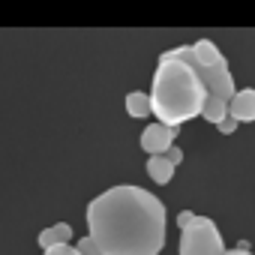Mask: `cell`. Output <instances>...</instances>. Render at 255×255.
Wrapping results in <instances>:
<instances>
[{
    "mask_svg": "<svg viewBox=\"0 0 255 255\" xmlns=\"http://www.w3.org/2000/svg\"><path fill=\"white\" fill-rule=\"evenodd\" d=\"M123 105H126V114L135 117V120H144V117L153 114V108H150V93H144V90H129V93L123 96Z\"/></svg>",
    "mask_w": 255,
    "mask_h": 255,
    "instance_id": "obj_7",
    "label": "cell"
},
{
    "mask_svg": "<svg viewBox=\"0 0 255 255\" xmlns=\"http://www.w3.org/2000/svg\"><path fill=\"white\" fill-rule=\"evenodd\" d=\"M201 117L216 126L222 117H228V102L219 99V96H207V99H204V108H201Z\"/></svg>",
    "mask_w": 255,
    "mask_h": 255,
    "instance_id": "obj_11",
    "label": "cell"
},
{
    "mask_svg": "<svg viewBox=\"0 0 255 255\" xmlns=\"http://www.w3.org/2000/svg\"><path fill=\"white\" fill-rule=\"evenodd\" d=\"M75 249H78L81 255H105V252L99 249V243H96V240H93L90 234H87V237H81V240L75 243Z\"/></svg>",
    "mask_w": 255,
    "mask_h": 255,
    "instance_id": "obj_12",
    "label": "cell"
},
{
    "mask_svg": "<svg viewBox=\"0 0 255 255\" xmlns=\"http://www.w3.org/2000/svg\"><path fill=\"white\" fill-rule=\"evenodd\" d=\"M177 126H168V123H150V126H144L141 129V138H138V144H141V150L144 153H165L171 144H174V138H177Z\"/></svg>",
    "mask_w": 255,
    "mask_h": 255,
    "instance_id": "obj_5",
    "label": "cell"
},
{
    "mask_svg": "<svg viewBox=\"0 0 255 255\" xmlns=\"http://www.w3.org/2000/svg\"><path fill=\"white\" fill-rule=\"evenodd\" d=\"M180 255H222L225 252V240H222V231L219 225L210 219V216H198L180 228Z\"/></svg>",
    "mask_w": 255,
    "mask_h": 255,
    "instance_id": "obj_3",
    "label": "cell"
},
{
    "mask_svg": "<svg viewBox=\"0 0 255 255\" xmlns=\"http://www.w3.org/2000/svg\"><path fill=\"white\" fill-rule=\"evenodd\" d=\"M36 240H39L42 249H48V246H54V243H69V240H72V225H69V222H54V225L42 228Z\"/></svg>",
    "mask_w": 255,
    "mask_h": 255,
    "instance_id": "obj_9",
    "label": "cell"
},
{
    "mask_svg": "<svg viewBox=\"0 0 255 255\" xmlns=\"http://www.w3.org/2000/svg\"><path fill=\"white\" fill-rule=\"evenodd\" d=\"M198 75H201V81H204V87H207V96H219V99H231L234 96V90H237V84H234V75H231V69H228V60H219V63H213V66H201L198 63Z\"/></svg>",
    "mask_w": 255,
    "mask_h": 255,
    "instance_id": "obj_4",
    "label": "cell"
},
{
    "mask_svg": "<svg viewBox=\"0 0 255 255\" xmlns=\"http://www.w3.org/2000/svg\"><path fill=\"white\" fill-rule=\"evenodd\" d=\"M207 87L198 75V60L189 45H177L159 54L150 81V108L159 123L180 126L201 114Z\"/></svg>",
    "mask_w": 255,
    "mask_h": 255,
    "instance_id": "obj_2",
    "label": "cell"
},
{
    "mask_svg": "<svg viewBox=\"0 0 255 255\" xmlns=\"http://www.w3.org/2000/svg\"><path fill=\"white\" fill-rule=\"evenodd\" d=\"M165 159H168V162H174V165H180V162H183V150H180L177 144H171V147L165 150Z\"/></svg>",
    "mask_w": 255,
    "mask_h": 255,
    "instance_id": "obj_15",
    "label": "cell"
},
{
    "mask_svg": "<svg viewBox=\"0 0 255 255\" xmlns=\"http://www.w3.org/2000/svg\"><path fill=\"white\" fill-rule=\"evenodd\" d=\"M144 168H147V174H150V180H153V183L165 186V183L174 177V168H177V165H174V162H168V159H165V153H153V156H147V165H144Z\"/></svg>",
    "mask_w": 255,
    "mask_h": 255,
    "instance_id": "obj_8",
    "label": "cell"
},
{
    "mask_svg": "<svg viewBox=\"0 0 255 255\" xmlns=\"http://www.w3.org/2000/svg\"><path fill=\"white\" fill-rule=\"evenodd\" d=\"M189 48H192V54H195V60H198L201 66H213V63L225 60L222 51L216 48V42H210V39H198V42H192Z\"/></svg>",
    "mask_w": 255,
    "mask_h": 255,
    "instance_id": "obj_10",
    "label": "cell"
},
{
    "mask_svg": "<svg viewBox=\"0 0 255 255\" xmlns=\"http://www.w3.org/2000/svg\"><path fill=\"white\" fill-rule=\"evenodd\" d=\"M222 255H252V249H249V243L243 240V243H237V249H225Z\"/></svg>",
    "mask_w": 255,
    "mask_h": 255,
    "instance_id": "obj_17",
    "label": "cell"
},
{
    "mask_svg": "<svg viewBox=\"0 0 255 255\" xmlns=\"http://www.w3.org/2000/svg\"><path fill=\"white\" fill-rule=\"evenodd\" d=\"M69 249H72V243H54V246L42 249V255H69Z\"/></svg>",
    "mask_w": 255,
    "mask_h": 255,
    "instance_id": "obj_14",
    "label": "cell"
},
{
    "mask_svg": "<svg viewBox=\"0 0 255 255\" xmlns=\"http://www.w3.org/2000/svg\"><path fill=\"white\" fill-rule=\"evenodd\" d=\"M192 219H195V213H192V210H180V213H177V228H186Z\"/></svg>",
    "mask_w": 255,
    "mask_h": 255,
    "instance_id": "obj_16",
    "label": "cell"
},
{
    "mask_svg": "<svg viewBox=\"0 0 255 255\" xmlns=\"http://www.w3.org/2000/svg\"><path fill=\"white\" fill-rule=\"evenodd\" d=\"M87 231L105 255H159L168 213L150 189L117 183L87 204Z\"/></svg>",
    "mask_w": 255,
    "mask_h": 255,
    "instance_id": "obj_1",
    "label": "cell"
},
{
    "mask_svg": "<svg viewBox=\"0 0 255 255\" xmlns=\"http://www.w3.org/2000/svg\"><path fill=\"white\" fill-rule=\"evenodd\" d=\"M237 126H240V123H237L234 117H222V120L216 123V129H219L222 135H234V132H237Z\"/></svg>",
    "mask_w": 255,
    "mask_h": 255,
    "instance_id": "obj_13",
    "label": "cell"
},
{
    "mask_svg": "<svg viewBox=\"0 0 255 255\" xmlns=\"http://www.w3.org/2000/svg\"><path fill=\"white\" fill-rule=\"evenodd\" d=\"M228 117H234L237 123H252L255 120V90L252 87H237L234 96L228 99Z\"/></svg>",
    "mask_w": 255,
    "mask_h": 255,
    "instance_id": "obj_6",
    "label": "cell"
},
{
    "mask_svg": "<svg viewBox=\"0 0 255 255\" xmlns=\"http://www.w3.org/2000/svg\"><path fill=\"white\" fill-rule=\"evenodd\" d=\"M69 255H81V252H78V249H75V246H72V249H69Z\"/></svg>",
    "mask_w": 255,
    "mask_h": 255,
    "instance_id": "obj_18",
    "label": "cell"
}]
</instances>
